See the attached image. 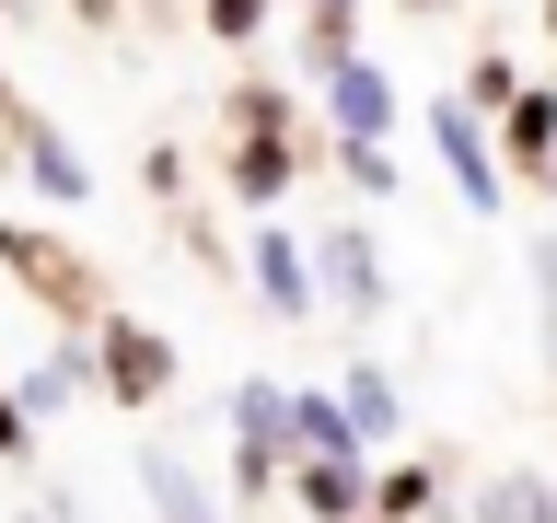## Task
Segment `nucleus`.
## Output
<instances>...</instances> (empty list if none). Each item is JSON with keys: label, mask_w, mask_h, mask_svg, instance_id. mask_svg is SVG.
Returning a JSON list of instances; mask_svg holds the SVG:
<instances>
[{"label": "nucleus", "mask_w": 557, "mask_h": 523, "mask_svg": "<svg viewBox=\"0 0 557 523\" xmlns=\"http://www.w3.org/2000/svg\"><path fill=\"white\" fill-rule=\"evenodd\" d=\"M313 59H325V94H337V129L348 139H383V129H395V82H383L372 59H348V47H313Z\"/></svg>", "instance_id": "obj_1"}, {"label": "nucleus", "mask_w": 557, "mask_h": 523, "mask_svg": "<svg viewBox=\"0 0 557 523\" xmlns=\"http://www.w3.org/2000/svg\"><path fill=\"white\" fill-rule=\"evenodd\" d=\"M163 373H174V349L151 338V326H104V384H116L128 408H151V396H163Z\"/></svg>", "instance_id": "obj_2"}, {"label": "nucleus", "mask_w": 557, "mask_h": 523, "mask_svg": "<svg viewBox=\"0 0 557 523\" xmlns=\"http://www.w3.org/2000/svg\"><path fill=\"white\" fill-rule=\"evenodd\" d=\"M442 163H453V186L476 209H499V163H487V129L465 117V105H442Z\"/></svg>", "instance_id": "obj_3"}, {"label": "nucleus", "mask_w": 557, "mask_h": 523, "mask_svg": "<svg viewBox=\"0 0 557 523\" xmlns=\"http://www.w3.org/2000/svg\"><path fill=\"white\" fill-rule=\"evenodd\" d=\"M290 442H313V453H360L372 430L348 418V396H290Z\"/></svg>", "instance_id": "obj_4"}, {"label": "nucleus", "mask_w": 557, "mask_h": 523, "mask_svg": "<svg viewBox=\"0 0 557 523\" xmlns=\"http://www.w3.org/2000/svg\"><path fill=\"white\" fill-rule=\"evenodd\" d=\"M302 500H313V523H360V453H313Z\"/></svg>", "instance_id": "obj_5"}, {"label": "nucleus", "mask_w": 557, "mask_h": 523, "mask_svg": "<svg viewBox=\"0 0 557 523\" xmlns=\"http://www.w3.org/2000/svg\"><path fill=\"white\" fill-rule=\"evenodd\" d=\"M139 488H151V512H163V523H221V512L198 500V477L174 465V453H139Z\"/></svg>", "instance_id": "obj_6"}, {"label": "nucleus", "mask_w": 557, "mask_h": 523, "mask_svg": "<svg viewBox=\"0 0 557 523\" xmlns=\"http://www.w3.org/2000/svg\"><path fill=\"white\" fill-rule=\"evenodd\" d=\"M256 291H268L278 314H313V279H302V256H290V233H256Z\"/></svg>", "instance_id": "obj_7"}, {"label": "nucleus", "mask_w": 557, "mask_h": 523, "mask_svg": "<svg viewBox=\"0 0 557 523\" xmlns=\"http://www.w3.org/2000/svg\"><path fill=\"white\" fill-rule=\"evenodd\" d=\"M233 186H244V198H278V186H290V139H278V117L233 151Z\"/></svg>", "instance_id": "obj_8"}, {"label": "nucleus", "mask_w": 557, "mask_h": 523, "mask_svg": "<svg viewBox=\"0 0 557 523\" xmlns=\"http://www.w3.org/2000/svg\"><path fill=\"white\" fill-rule=\"evenodd\" d=\"M24 163H35V186H47V198H82V186H94V174H82V151H70L59 129H24Z\"/></svg>", "instance_id": "obj_9"}, {"label": "nucleus", "mask_w": 557, "mask_h": 523, "mask_svg": "<svg viewBox=\"0 0 557 523\" xmlns=\"http://www.w3.org/2000/svg\"><path fill=\"white\" fill-rule=\"evenodd\" d=\"M546 151H557V94H522V105H511V163L546 174Z\"/></svg>", "instance_id": "obj_10"}, {"label": "nucleus", "mask_w": 557, "mask_h": 523, "mask_svg": "<svg viewBox=\"0 0 557 523\" xmlns=\"http://www.w3.org/2000/svg\"><path fill=\"white\" fill-rule=\"evenodd\" d=\"M325 268H337V291H348V303H372V291H383V268H372V244H360V233H337V244H325Z\"/></svg>", "instance_id": "obj_11"}, {"label": "nucleus", "mask_w": 557, "mask_h": 523, "mask_svg": "<svg viewBox=\"0 0 557 523\" xmlns=\"http://www.w3.org/2000/svg\"><path fill=\"white\" fill-rule=\"evenodd\" d=\"M487 523H557V500L534 477H499V488H487Z\"/></svg>", "instance_id": "obj_12"}, {"label": "nucleus", "mask_w": 557, "mask_h": 523, "mask_svg": "<svg viewBox=\"0 0 557 523\" xmlns=\"http://www.w3.org/2000/svg\"><path fill=\"white\" fill-rule=\"evenodd\" d=\"M348 418L383 442V430H395V384H383V373H348Z\"/></svg>", "instance_id": "obj_13"}, {"label": "nucleus", "mask_w": 557, "mask_h": 523, "mask_svg": "<svg viewBox=\"0 0 557 523\" xmlns=\"http://www.w3.org/2000/svg\"><path fill=\"white\" fill-rule=\"evenodd\" d=\"M70 384H82V349H59V361H35V373H24V396H35V408H59Z\"/></svg>", "instance_id": "obj_14"}, {"label": "nucleus", "mask_w": 557, "mask_h": 523, "mask_svg": "<svg viewBox=\"0 0 557 523\" xmlns=\"http://www.w3.org/2000/svg\"><path fill=\"white\" fill-rule=\"evenodd\" d=\"M209 24H221V35H233V47H244V35L268 24V0H209Z\"/></svg>", "instance_id": "obj_15"}, {"label": "nucleus", "mask_w": 557, "mask_h": 523, "mask_svg": "<svg viewBox=\"0 0 557 523\" xmlns=\"http://www.w3.org/2000/svg\"><path fill=\"white\" fill-rule=\"evenodd\" d=\"M0 453H24V408L12 396H0Z\"/></svg>", "instance_id": "obj_16"}, {"label": "nucleus", "mask_w": 557, "mask_h": 523, "mask_svg": "<svg viewBox=\"0 0 557 523\" xmlns=\"http://www.w3.org/2000/svg\"><path fill=\"white\" fill-rule=\"evenodd\" d=\"M313 12H325V35H348V0H313Z\"/></svg>", "instance_id": "obj_17"}, {"label": "nucleus", "mask_w": 557, "mask_h": 523, "mask_svg": "<svg viewBox=\"0 0 557 523\" xmlns=\"http://www.w3.org/2000/svg\"><path fill=\"white\" fill-rule=\"evenodd\" d=\"M546 35H557V0H546Z\"/></svg>", "instance_id": "obj_18"}]
</instances>
